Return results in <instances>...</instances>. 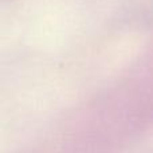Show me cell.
Instances as JSON below:
<instances>
[]
</instances>
